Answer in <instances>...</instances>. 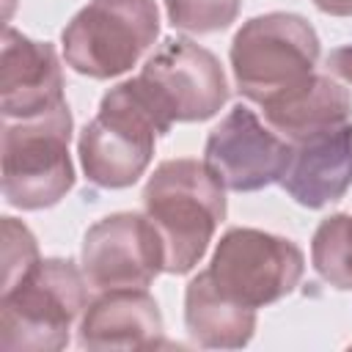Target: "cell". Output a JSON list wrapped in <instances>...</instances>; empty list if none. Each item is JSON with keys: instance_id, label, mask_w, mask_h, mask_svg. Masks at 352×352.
<instances>
[{"instance_id": "6da1fadb", "label": "cell", "mask_w": 352, "mask_h": 352, "mask_svg": "<svg viewBox=\"0 0 352 352\" xmlns=\"http://www.w3.org/2000/svg\"><path fill=\"white\" fill-rule=\"evenodd\" d=\"M143 209L165 245V272L187 275L226 220V187L206 162L179 157L154 168L143 187Z\"/></svg>"}, {"instance_id": "7a4b0ae2", "label": "cell", "mask_w": 352, "mask_h": 352, "mask_svg": "<svg viewBox=\"0 0 352 352\" xmlns=\"http://www.w3.org/2000/svg\"><path fill=\"white\" fill-rule=\"evenodd\" d=\"M170 129L138 77L113 85L77 138L85 179L104 190L132 187L146 173L157 138Z\"/></svg>"}, {"instance_id": "3957f363", "label": "cell", "mask_w": 352, "mask_h": 352, "mask_svg": "<svg viewBox=\"0 0 352 352\" xmlns=\"http://www.w3.org/2000/svg\"><path fill=\"white\" fill-rule=\"evenodd\" d=\"M85 272L72 258H38L0 292V346L58 352L88 305Z\"/></svg>"}, {"instance_id": "277c9868", "label": "cell", "mask_w": 352, "mask_h": 352, "mask_svg": "<svg viewBox=\"0 0 352 352\" xmlns=\"http://www.w3.org/2000/svg\"><path fill=\"white\" fill-rule=\"evenodd\" d=\"M228 58L236 91L264 107L316 74L319 36L300 14L270 11L248 19L234 33Z\"/></svg>"}, {"instance_id": "5b68a950", "label": "cell", "mask_w": 352, "mask_h": 352, "mask_svg": "<svg viewBox=\"0 0 352 352\" xmlns=\"http://www.w3.org/2000/svg\"><path fill=\"white\" fill-rule=\"evenodd\" d=\"M72 110L58 104L41 116L3 121V198L22 212L60 204L74 187L69 154Z\"/></svg>"}, {"instance_id": "8992f818", "label": "cell", "mask_w": 352, "mask_h": 352, "mask_svg": "<svg viewBox=\"0 0 352 352\" xmlns=\"http://www.w3.org/2000/svg\"><path fill=\"white\" fill-rule=\"evenodd\" d=\"M160 36L157 0H88L60 33L63 60L77 74L110 80L129 72Z\"/></svg>"}, {"instance_id": "52a82bcc", "label": "cell", "mask_w": 352, "mask_h": 352, "mask_svg": "<svg viewBox=\"0 0 352 352\" xmlns=\"http://www.w3.org/2000/svg\"><path fill=\"white\" fill-rule=\"evenodd\" d=\"M206 272L231 300L248 308H264L300 286L305 256L286 236L234 226L214 245Z\"/></svg>"}, {"instance_id": "ba28073f", "label": "cell", "mask_w": 352, "mask_h": 352, "mask_svg": "<svg viewBox=\"0 0 352 352\" xmlns=\"http://www.w3.org/2000/svg\"><path fill=\"white\" fill-rule=\"evenodd\" d=\"M138 80L170 126L206 121L228 102V80L220 60L190 38H165L143 63Z\"/></svg>"}, {"instance_id": "9c48e42d", "label": "cell", "mask_w": 352, "mask_h": 352, "mask_svg": "<svg viewBox=\"0 0 352 352\" xmlns=\"http://www.w3.org/2000/svg\"><path fill=\"white\" fill-rule=\"evenodd\" d=\"M80 264L88 286L99 292L146 289L165 272V245L148 214L113 212L85 231Z\"/></svg>"}, {"instance_id": "30bf717a", "label": "cell", "mask_w": 352, "mask_h": 352, "mask_svg": "<svg viewBox=\"0 0 352 352\" xmlns=\"http://www.w3.org/2000/svg\"><path fill=\"white\" fill-rule=\"evenodd\" d=\"M204 162L226 190L256 192L283 179L292 162V143L264 126L248 104H234L209 132Z\"/></svg>"}, {"instance_id": "8fae6325", "label": "cell", "mask_w": 352, "mask_h": 352, "mask_svg": "<svg viewBox=\"0 0 352 352\" xmlns=\"http://www.w3.org/2000/svg\"><path fill=\"white\" fill-rule=\"evenodd\" d=\"M63 69L50 41H33L6 28L0 47V113L3 121L41 116L63 104Z\"/></svg>"}, {"instance_id": "7c38bea8", "label": "cell", "mask_w": 352, "mask_h": 352, "mask_svg": "<svg viewBox=\"0 0 352 352\" xmlns=\"http://www.w3.org/2000/svg\"><path fill=\"white\" fill-rule=\"evenodd\" d=\"M278 184L305 209L341 201L352 187V121L292 143V162Z\"/></svg>"}, {"instance_id": "4fadbf2b", "label": "cell", "mask_w": 352, "mask_h": 352, "mask_svg": "<svg viewBox=\"0 0 352 352\" xmlns=\"http://www.w3.org/2000/svg\"><path fill=\"white\" fill-rule=\"evenodd\" d=\"M77 344L82 349H151L162 344V314L146 289H107L88 300Z\"/></svg>"}, {"instance_id": "5bb4252c", "label": "cell", "mask_w": 352, "mask_h": 352, "mask_svg": "<svg viewBox=\"0 0 352 352\" xmlns=\"http://www.w3.org/2000/svg\"><path fill=\"white\" fill-rule=\"evenodd\" d=\"M184 324L198 346L242 349L256 333V308L231 300L204 270L184 289Z\"/></svg>"}, {"instance_id": "9a60e30c", "label": "cell", "mask_w": 352, "mask_h": 352, "mask_svg": "<svg viewBox=\"0 0 352 352\" xmlns=\"http://www.w3.org/2000/svg\"><path fill=\"white\" fill-rule=\"evenodd\" d=\"M261 110L267 124L280 138L297 143L308 135L352 121V96L333 77L314 74L305 85H300L297 91L286 94L272 104H264Z\"/></svg>"}, {"instance_id": "2e32d148", "label": "cell", "mask_w": 352, "mask_h": 352, "mask_svg": "<svg viewBox=\"0 0 352 352\" xmlns=\"http://www.w3.org/2000/svg\"><path fill=\"white\" fill-rule=\"evenodd\" d=\"M311 264L333 289H352V214L338 212L316 226L311 239Z\"/></svg>"}, {"instance_id": "e0dca14e", "label": "cell", "mask_w": 352, "mask_h": 352, "mask_svg": "<svg viewBox=\"0 0 352 352\" xmlns=\"http://www.w3.org/2000/svg\"><path fill=\"white\" fill-rule=\"evenodd\" d=\"M168 22L176 30L206 36L220 33L236 22L242 0H162Z\"/></svg>"}, {"instance_id": "ac0fdd59", "label": "cell", "mask_w": 352, "mask_h": 352, "mask_svg": "<svg viewBox=\"0 0 352 352\" xmlns=\"http://www.w3.org/2000/svg\"><path fill=\"white\" fill-rule=\"evenodd\" d=\"M38 258L30 228L14 217H3V286L28 272Z\"/></svg>"}, {"instance_id": "d6986e66", "label": "cell", "mask_w": 352, "mask_h": 352, "mask_svg": "<svg viewBox=\"0 0 352 352\" xmlns=\"http://www.w3.org/2000/svg\"><path fill=\"white\" fill-rule=\"evenodd\" d=\"M327 66L336 77H341L344 82H352V44H344V47L333 50L330 58H327Z\"/></svg>"}, {"instance_id": "ffe728a7", "label": "cell", "mask_w": 352, "mask_h": 352, "mask_svg": "<svg viewBox=\"0 0 352 352\" xmlns=\"http://www.w3.org/2000/svg\"><path fill=\"white\" fill-rule=\"evenodd\" d=\"M314 6L330 16H352V0H314Z\"/></svg>"}]
</instances>
